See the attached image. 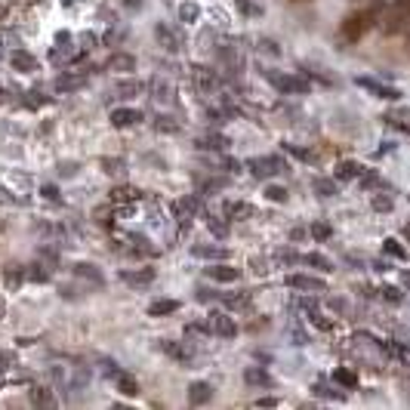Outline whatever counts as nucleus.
I'll list each match as a JSON object with an SVG mask.
<instances>
[{"instance_id":"nucleus-1","label":"nucleus","mask_w":410,"mask_h":410,"mask_svg":"<svg viewBox=\"0 0 410 410\" xmlns=\"http://www.w3.org/2000/svg\"><path fill=\"white\" fill-rule=\"evenodd\" d=\"M383 10L385 6L383 4H370V6H364V10H355V13H349L343 19V25H339V43L343 46H355V43H361L367 37V31L380 22V15H383Z\"/></svg>"},{"instance_id":"nucleus-2","label":"nucleus","mask_w":410,"mask_h":410,"mask_svg":"<svg viewBox=\"0 0 410 410\" xmlns=\"http://www.w3.org/2000/svg\"><path fill=\"white\" fill-rule=\"evenodd\" d=\"M407 19H410V0H392L389 10H383V15H380L383 34L385 37L401 34V31H404V25H407Z\"/></svg>"},{"instance_id":"nucleus-3","label":"nucleus","mask_w":410,"mask_h":410,"mask_svg":"<svg viewBox=\"0 0 410 410\" xmlns=\"http://www.w3.org/2000/svg\"><path fill=\"white\" fill-rule=\"evenodd\" d=\"M53 380H56L59 389L77 392V389H83V385H87L90 374H87V367H83V364H53Z\"/></svg>"},{"instance_id":"nucleus-4","label":"nucleus","mask_w":410,"mask_h":410,"mask_svg":"<svg viewBox=\"0 0 410 410\" xmlns=\"http://www.w3.org/2000/svg\"><path fill=\"white\" fill-rule=\"evenodd\" d=\"M250 173L257 176V179H268V176H278L284 170V160L281 158H275V154H266V158H253L250 164Z\"/></svg>"},{"instance_id":"nucleus-5","label":"nucleus","mask_w":410,"mask_h":410,"mask_svg":"<svg viewBox=\"0 0 410 410\" xmlns=\"http://www.w3.org/2000/svg\"><path fill=\"white\" fill-rule=\"evenodd\" d=\"M355 83H358L361 90H367L370 96H380V99H401V90L389 87V83L374 81V77H355Z\"/></svg>"},{"instance_id":"nucleus-6","label":"nucleus","mask_w":410,"mask_h":410,"mask_svg":"<svg viewBox=\"0 0 410 410\" xmlns=\"http://www.w3.org/2000/svg\"><path fill=\"white\" fill-rule=\"evenodd\" d=\"M121 281L127 284V287H149L154 281V268L151 266H142V268H123L121 272Z\"/></svg>"},{"instance_id":"nucleus-7","label":"nucleus","mask_w":410,"mask_h":410,"mask_svg":"<svg viewBox=\"0 0 410 410\" xmlns=\"http://www.w3.org/2000/svg\"><path fill=\"white\" fill-rule=\"evenodd\" d=\"M284 284H287L290 290H306V293L327 290V284H324L321 278H315V275H287L284 278Z\"/></svg>"},{"instance_id":"nucleus-8","label":"nucleus","mask_w":410,"mask_h":410,"mask_svg":"<svg viewBox=\"0 0 410 410\" xmlns=\"http://www.w3.org/2000/svg\"><path fill=\"white\" fill-rule=\"evenodd\" d=\"M268 81H272L281 93H293V96H299V93H308V83L303 81V77H290V74H275V71H268Z\"/></svg>"},{"instance_id":"nucleus-9","label":"nucleus","mask_w":410,"mask_h":410,"mask_svg":"<svg viewBox=\"0 0 410 410\" xmlns=\"http://www.w3.org/2000/svg\"><path fill=\"white\" fill-rule=\"evenodd\" d=\"M207 327H210V334L216 336H222V339H231L238 334V324L228 318V315H222V312H213L210 315V321H207Z\"/></svg>"},{"instance_id":"nucleus-10","label":"nucleus","mask_w":410,"mask_h":410,"mask_svg":"<svg viewBox=\"0 0 410 410\" xmlns=\"http://www.w3.org/2000/svg\"><path fill=\"white\" fill-rule=\"evenodd\" d=\"M83 83H87V71H65V74L56 77L53 90L56 93H74V90H81Z\"/></svg>"},{"instance_id":"nucleus-11","label":"nucleus","mask_w":410,"mask_h":410,"mask_svg":"<svg viewBox=\"0 0 410 410\" xmlns=\"http://www.w3.org/2000/svg\"><path fill=\"white\" fill-rule=\"evenodd\" d=\"M160 349H164L173 361H179L182 367H191V364H195V352H191L189 346H182V343H170V339H164V343H160Z\"/></svg>"},{"instance_id":"nucleus-12","label":"nucleus","mask_w":410,"mask_h":410,"mask_svg":"<svg viewBox=\"0 0 410 410\" xmlns=\"http://www.w3.org/2000/svg\"><path fill=\"white\" fill-rule=\"evenodd\" d=\"M10 65L15 68V71H22V74H31V71H37V56H31L28 50H13L10 53Z\"/></svg>"},{"instance_id":"nucleus-13","label":"nucleus","mask_w":410,"mask_h":410,"mask_svg":"<svg viewBox=\"0 0 410 410\" xmlns=\"http://www.w3.org/2000/svg\"><path fill=\"white\" fill-rule=\"evenodd\" d=\"M191 257L198 259H228V247H219V244H195L191 247Z\"/></svg>"},{"instance_id":"nucleus-14","label":"nucleus","mask_w":410,"mask_h":410,"mask_svg":"<svg viewBox=\"0 0 410 410\" xmlns=\"http://www.w3.org/2000/svg\"><path fill=\"white\" fill-rule=\"evenodd\" d=\"M142 121V111H136V108H114L111 111V123L118 130H123V127H136V123Z\"/></svg>"},{"instance_id":"nucleus-15","label":"nucleus","mask_w":410,"mask_h":410,"mask_svg":"<svg viewBox=\"0 0 410 410\" xmlns=\"http://www.w3.org/2000/svg\"><path fill=\"white\" fill-rule=\"evenodd\" d=\"M28 398L34 407H56V395H53L50 385H31Z\"/></svg>"},{"instance_id":"nucleus-16","label":"nucleus","mask_w":410,"mask_h":410,"mask_svg":"<svg viewBox=\"0 0 410 410\" xmlns=\"http://www.w3.org/2000/svg\"><path fill=\"white\" fill-rule=\"evenodd\" d=\"M213 398V385L210 383H191L189 385V404H195V407H200V404H207V401Z\"/></svg>"},{"instance_id":"nucleus-17","label":"nucleus","mask_w":410,"mask_h":410,"mask_svg":"<svg viewBox=\"0 0 410 410\" xmlns=\"http://www.w3.org/2000/svg\"><path fill=\"white\" fill-rule=\"evenodd\" d=\"M364 164H358V160H343V164L336 167V179L339 182H352V179H361L364 176Z\"/></svg>"},{"instance_id":"nucleus-18","label":"nucleus","mask_w":410,"mask_h":410,"mask_svg":"<svg viewBox=\"0 0 410 410\" xmlns=\"http://www.w3.org/2000/svg\"><path fill=\"white\" fill-rule=\"evenodd\" d=\"M74 275L83 278V281H90V284H96V287H102L105 284V275L99 272L93 262H74Z\"/></svg>"},{"instance_id":"nucleus-19","label":"nucleus","mask_w":410,"mask_h":410,"mask_svg":"<svg viewBox=\"0 0 410 410\" xmlns=\"http://www.w3.org/2000/svg\"><path fill=\"white\" fill-rule=\"evenodd\" d=\"M173 210H176V216H179L182 222H189L191 216H198V210H200V200L195 198V195H189V198H179L173 204Z\"/></svg>"},{"instance_id":"nucleus-20","label":"nucleus","mask_w":410,"mask_h":410,"mask_svg":"<svg viewBox=\"0 0 410 410\" xmlns=\"http://www.w3.org/2000/svg\"><path fill=\"white\" fill-rule=\"evenodd\" d=\"M207 278H210V281H219V284H235L238 278H241V272L231 266H207Z\"/></svg>"},{"instance_id":"nucleus-21","label":"nucleus","mask_w":410,"mask_h":410,"mask_svg":"<svg viewBox=\"0 0 410 410\" xmlns=\"http://www.w3.org/2000/svg\"><path fill=\"white\" fill-rule=\"evenodd\" d=\"M22 281H25V266H19V262H10V266L4 268V284H6V290H19Z\"/></svg>"},{"instance_id":"nucleus-22","label":"nucleus","mask_w":410,"mask_h":410,"mask_svg":"<svg viewBox=\"0 0 410 410\" xmlns=\"http://www.w3.org/2000/svg\"><path fill=\"white\" fill-rule=\"evenodd\" d=\"M244 383L253 385V389H268V385H272L275 380H272V376H268L262 367H247V370H244Z\"/></svg>"},{"instance_id":"nucleus-23","label":"nucleus","mask_w":410,"mask_h":410,"mask_svg":"<svg viewBox=\"0 0 410 410\" xmlns=\"http://www.w3.org/2000/svg\"><path fill=\"white\" fill-rule=\"evenodd\" d=\"M158 41H160V46H164V50H170V53H176V50L182 46L179 31H173L170 25H158Z\"/></svg>"},{"instance_id":"nucleus-24","label":"nucleus","mask_w":410,"mask_h":410,"mask_svg":"<svg viewBox=\"0 0 410 410\" xmlns=\"http://www.w3.org/2000/svg\"><path fill=\"white\" fill-rule=\"evenodd\" d=\"M195 145H198L200 151H222L228 145V139L222 136V133H207V136H198Z\"/></svg>"},{"instance_id":"nucleus-25","label":"nucleus","mask_w":410,"mask_h":410,"mask_svg":"<svg viewBox=\"0 0 410 410\" xmlns=\"http://www.w3.org/2000/svg\"><path fill=\"white\" fill-rule=\"evenodd\" d=\"M195 87L200 93H213L216 87H219V77H216L210 68H195Z\"/></svg>"},{"instance_id":"nucleus-26","label":"nucleus","mask_w":410,"mask_h":410,"mask_svg":"<svg viewBox=\"0 0 410 410\" xmlns=\"http://www.w3.org/2000/svg\"><path fill=\"white\" fill-rule=\"evenodd\" d=\"M50 275H53V268L46 266L43 259H34V262H31V266H25V278H28V281L46 284V281H50Z\"/></svg>"},{"instance_id":"nucleus-27","label":"nucleus","mask_w":410,"mask_h":410,"mask_svg":"<svg viewBox=\"0 0 410 410\" xmlns=\"http://www.w3.org/2000/svg\"><path fill=\"white\" fill-rule=\"evenodd\" d=\"M179 308H182L179 299H158V303L149 306V315H151V318H167V315L179 312Z\"/></svg>"},{"instance_id":"nucleus-28","label":"nucleus","mask_w":410,"mask_h":410,"mask_svg":"<svg viewBox=\"0 0 410 410\" xmlns=\"http://www.w3.org/2000/svg\"><path fill=\"white\" fill-rule=\"evenodd\" d=\"M108 71H121V74H127V71H133L136 68V59L130 56V53H114L111 59H108Z\"/></svg>"},{"instance_id":"nucleus-29","label":"nucleus","mask_w":410,"mask_h":410,"mask_svg":"<svg viewBox=\"0 0 410 410\" xmlns=\"http://www.w3.org/2000/svg\"><path fill=\"white\" fill-rule=\"evenodd\" d=\"M142 198V191L133 189V185H118L111 191V204H133V200Z\"/></svg>"},{"instance_id":"nucleus-30","label":"nucleus","mask_w":410,"mask_h":410,"mask_svg":"<svg viewBox=\"0 0 410 410\" xmlns=\"http://www.w3.org/2000/svg\"><path fill=\"white\" fill-rule=\"evenodd\" d=\"M114 383H118V389H121V395H130V398H136L139 395V383L133 380V376L127 374V370H121L118 376H114Z\"/></svg>"},{"instance_id":"nucleus-31","label":"nucleus","mask_w":410,"mask_h":410,"mask_svg":"<svg viewBox=\"0 0 410 410\" xmlns=\"http://www.w3.org/2000/svg\"><path fill=\"white\" fill-rule=\"evenodd\" d=\"M250 299H253L250 290H238V293H226V296H222V303H226L228 308H247V306H250Z\"/></svg>"},{"instance_id":"nucleus-32","label":"nucleus","mask_w":410,"mask_h":410,"mask_svg":"<svg viewBox=\"0 0 410 410\" xmlns=\"http://www.w3.org/2000/svg\"><path fill=\"white\" fill-rule=\"evenodd\" d=\"M127 247H130L133 253H139V257H154V253H158L149 241H145V238H139V235H130V238H127Z\"/></svg>"},{"instance_id":"nucleus-33","label":"nucleus","mask_w":410,"mask_h":410,"mask_svg":"<svg viewBox=\"0 0 410 410\" xmlns=\"http://www.w3.org/2000/svg\"><path fill=\"white\" fill-rule=\"evenodd\" d=\"M334 380L343 385V389H355V385H358V374H355V370H349V367H336L334 370Z\"/></svg>"},{"instance_id":"nucleus-34","label":"nucleus","mask_w":410,"mask_h":410,"mask_svg":"<svg viewBox=\"0 0 410 410\" xmlns=\"http://www.w3.org/2000/svg\"><path fill=\"white\" fill-rule=\"evenodd\" d=\"M139 90H142V83L139 81H123V83L114 87V93H118L121 99H133V96H139Z\"/></svg>"},{"instance_id":"nucleus-35","label":"nucleus","mask_w":410,"mask_h":410,"mask_svg":"<svg viewBox=\"0 0 410 410\" xmlns=\"http://www.w3.org/2000/svg\"><path fill=\"white\" fill-rule=\"evenodd\" d=\"M306 266H315L318 268V272H330V268H334V262H330L327 257H321V253H306Z\"/></svg>"},{"instance_id":"nucleus-36","label":"nucleus","mask_w":410,"mask_h":410,"mask_svg":"<svg viewBox=\"0 0 410 410\" xmlns=\"http://www.w3.org/2000/svg\"><path fill=\"white\" fill-rule=\"evenodd\" d=\"M102 170L108 176H123L127 173V164H123L121 158H102Z\"/></svg>"},{"instance_id":"nucleus-37","label":"nucleus","mask_w":410,"mask_h":410,"mask_svg":"<svg viewBox=\"0 0 410 410\" xmlns=\"http://www.w3.org/2000/svg\"><path fill=\"white\" fill-rule=\"evenodd\" d=\"M226 213H228V219H250V216H253V207H250V204H228Z\"/></svg>"},{"instance_id":"nucleus-38","label":"nucleus","mask_w":410,"mask_h":410,"mask_svg":"<svg viewBox=\"0 0 410 410\" xmlns=\"http://www.w3.org/2000/svg\"><path fill=\"white\" fill-rule=\"evenodd\" d=\"M383 250L389 253V257H395V259H407V250L395 241V238H385V241H383Z\"/></svg>"},{"instance_id":"nucleus-39","label":"nucleus","mask_w":410,"mask_h":410,"mask_svg":"<svg viewBox=\"0 0 410 410\" xmlns=\"http://www.w3.org/2000/svg\"><path fill=\"white\" fill-rule=\"evenodd\" d=\"M308 231H312L315 241H330V235H334V228H330L327 222H312V228Z\"/></svg>"},{"instance_id":"nucleus-40","label":"nucleus","mask_w":410,"mask_h":410,"mask_svg":"<svg viewBox=\"0 0 410 410\" xmlns=\"http://www.w3.org/2000/svg\"><path fill=\"white\" fill-rule=\"evenodd\" d=\"M315 191L321 198H334L336 195V182L334 179H315Z\"/></svg>"},{"instance_id":"nucleus-41","label":"nucleus","mask_w":410,"mask_h":410,"mask_svg":"<svg viewBox=\"0 0 410 410\" xmlns=\"http://www.w3.org/2000/svg\"><path fill=\"white\" fill-rule=\"evenodd\" d=\"M154 130H160V133H176V130H179V123L170 118V114H160V118L154 121Z\"/></svg>"},{"instance_id":"nucleus-42","label":"nucleus","mask_w":410,"mask_h":410,"mask_svg":"<svg viewBox=\"0 0 410 410\" xmlns=\"http://www.w3.org/2000/svg\"><path fill=\"white\" fill-rule=\"evenodd\" d=\"M266 198L275 200V204H278V200L284 204V200H287V189H281V185H268V189H266Z\"/></svg>"},{"instance_id":"nucleus-43","label":"nucleus","mask_w":410,"mask_h":410,"mask_svg":"<svg viewBox=\"0 0 410 410\" xmlns=\"http://www.w3.org/2000/svg\"><path fill=\"white\" fill-rule=\"evenodd\" d=\"M41 198L43 200H53V204H62V195L56 185H41Z\"/></svg>"},{"instance_id":"nucleus-44","label":"nucleus","mask_w":410,"mask_h":410,"mask_svg":"<svg viewBox=\"0 0 410 410\" xmlns=\"http://www.w3.org/2000/svg\"><path fill=\"white\" fill-rule=\"evenodd\" d=\"M179 15H182V22H195L198 19V6L195 4H182L179 6Z\"/></svg>"},{"instance_id":"nucleus-45","label":"nucleus","mask_w":410,"mask_h":410,"mask_svg":"<svg viewBox=\"0 0 410 410\" xmlns=\"http://www.w3.org/2000/svg\"><path fill=\"white\" fill-rule=\"evenodd\" d=\"M308 318H312L315 324H318L321 330H330V321H327V318H321V312H318V308H315V306H308Z\"/></svg>"},{"instance_id":"nucleus-46","label":"nucleus","mask_w":410,"mask_h":410,"mask_svg":"<svg viewBox=\"0 0 410 410\" xmlns=\"http://www.w3.org/2000/svg\"><path fill=\"white\" fill-rule=\"evenodd\" d=\"M99 364H102V374H105V376H111V380H114V376H118V374H121V367H118V364H114V361H111V358H102V361H99Z\"/></svg>"},{"instance_id":"nucleus-47","label":"nucleus","mask_w":410,"mask_h":410,"mask_svg":"<svg viewBox=\"0 0 410 410\" xmlns=\"http://www.w3.org/2000/svg\"><path fill=\"white\" fill-rule=\"evenodd\" d=\"M13 361H15V355H13V352H0V370H10V367H13Z\"/></svg>"},{"instance_id":"nucleus-48","label":"nucleus","mask_w":410,"mask_h":410,"mask_svg":"<svg viewBox=\"0 0 410 410\" xmlns=\"http://www.w3.org/2000/svg\"><path fill=\"white\" fill-rule=\"evenodd\" d=\"M278 404H281V401L272 398V395H268V398H257V407H278Z\"/></svg>"},{"instance_id":"nucleus-49","label":"nucleus","mask_w":410,"mask_h":410,"mask_svg":"<svg viewBox=\"0 0 410 410\" xmlns=\"http://www.w3.org/2000/svg\"><path fill=\"white\" fill-rule=\"evenodd\" d=\"M374 207L376 210H392V200L389 198H374Z\"/></svg>"},{"instance_id":"nucleus-50","label":"nucleus","mask_w":410,"mask_h":410,"mask_svg":"<svg viewBox=\"0 0 410 410\" xmlns=\"http://www.w3.org/2000/svg\"><path fill=\"white\" fill-rule=\"evenodd\" d=\"M383 296L389 299V303H398V299H401V293H395V287H383Z\"/></svg>"},{"instance_id":"nucleus-51","label":"nucleus","mask_w":410,"mask_h":410,"mask_svg":"<svg viewBox=\"0 0 410 410\" xmlns=\"http://www.w3.org/2000/svg\"><path fill=\"white\" fill-rule=\"evenodd\" d=\"M287 151H293L296 158H303V160H312V151H306V149H293V145H287Z\"/></svg>"},{"instance_id":"nucleus-52","label":"nucleus","mask_w":410,"mask_h":410,"mask_svg":"<svg viewBox=\"0 0 410 410\" xmlns=\"http://www.w3.org/2000/svg\"><path fill=\"white\" fill-rule=\"evenodd\" d=\"M93 41H96V37H93V34H81V50L87 53L90 46H93Z\"/></svg>"},{"instance_id":"nucleus-53","label":"nucleus","mask_w":410,"mask_h":410,"mask_svg":"<svg viewBox=\"0 0 410 410\" xmlns=\"http://www.w3.org/2000/svg\"><path fill=\"white\" fill-rule=\"evenodd\" d=\"M401 281H404V287L410 290V272H404V275H401Z\"/></svg>"},{"instance_id":"nucleus-54","label":"nucleus","mask_w":410,"mask_h":410,"mask_svg":"<svg viewBox=\"0 0 410 410\" xmlns=\"http://www.w3.org/2000/svg\"><path fill=\"white\" fill-rule=\"evenodd\" d=\"M404 34H407V50H410V19H407V25H404Z\"/></svg>"},{"instance_id":"nucleus-55","label":"nucleus","mask_w":410,"mask_h":410,"mask_svg":"<svg viewBox=\"0 0 410 410\" xmlns=\"http://www.w3.org/2000/svg\"><path fill=\"white\" fill-rule=\"evenodd\" d=\"M4 19H6V6L0 4V22H4Z\"/></svg>"},{"instance_id":"nucleus-56","label":"nucleus","mask_w":410,"mask_h":410,"mask_svg":"<svg viewBox=\"0 0 410 410\" xmlns=\"http://www.w3.org/2000/svg\"><path fill=\"white\" fill-rule=\"evenodd\" d=\"M4 312H6V303H4V299H0V318H4Z\"/></svg>"},{"instance_id":"nucleus-57","label":"nucleus","mask_w":410,"mask_h":410,"mask_svg":"<svg viewBox=\"0 0 410 410\" xmlns=\"http://www.w3.org/2000/svg\"><path fill=\"white\" fill-rule=\"evenodd\" d=\"M127 6H139V0H127Z\"/></svg>"},{"instance_id":"nucleus-58","label":"nucleus","mask_w":410,"mask_h":410,"mask_svg":"<svg viewBox=\"0 0 410 410\" xmlns=\"http://www.w3.org/2000/svg\"><path fill=\"white\" fill-rule=\"evenodd\" d=\"M4 99H6V93H4V87H0V102H4Z\"/></svg>"},{"instance_id":"nucleus-59","label":"nucleus","mask_w":410,"mask_h":410,"mask_svg":"<svg viewBox=\"0 0 410 410\" xmlns=\"http://www.w3.org/2000/svg\"><path fill=\"white\" fill-rule=\"evenodd\" d=\"M404 235H407V238H410V222H407V226H404Z\"/></svg>"}]
</instances>
